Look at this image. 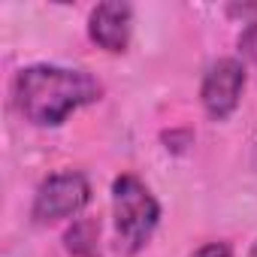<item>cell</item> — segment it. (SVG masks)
I'll list each match as a JSON object with an SVG mask.
<instances>
[{"label": "cell", "mask_w": 257, "mask_h": 257, "mask_svg": "<svg viewBox=\"0 0 257 257\" xmlns=\"http://www.w3.org/2000/svg\"><path fill=\"white\" fill-rule=\"evenodd\" d=\"M91 203V182L79 170H61L40 182L31 206V218L37 224H55L76 218Z\"/></svg>", "instance_id": "3957f363"}, {"label": "cell", "mask_w": 257, "mask_h": 257, "mask_svg": "<svg viewBox=\"0 0 257 257\" xmlns=\"http://www.w3.org/2000/svg\"><path fill=\"white\" fill-rule=\"evenodd\" d=\"M239 52L257 67V19H251V22L245 25V31L239 34Z\"/></svg>", "instance_id": "52a82bcc"}, {"label": "cell", "mask_w": 257, "mask_h": 257, "mask_svg": "<svg viewBox=\"0 0 257 257\" xmlns=\"http://www.w3.org/2000/svg\"><path fill=\"white\" fill-rule=\"evenodd\" d=\"M248 257H257V242H254V248L248 251Z\"/></svg>", "instance_id": "9c48e42d"}, {"label": "cell", "mask_w": 257, "mask_h": 257, "mask_svg": "<svg viewBox=\"0 0 257 257\" xmlns=\"http://www.w3.org/2000/svg\"><path fill=\"white\" fill-rule=\"evenodd\" d=\"M134 34V7L124 0L97 4L88 16V37L97 49L109 55H124Z\"/></svg>", "instance_id": "5b68a950"}, {"label": "cell", "mask_w": 257, "mask_h": 257, "mask_svg": "<svg viewBox=\"0 0 257 257\" xmlns=\"http://www.w3.org/2000/svg\"><path fill=\"white\" fill-rule=\"evenodd\" d=\"M191 257H233V245L230 242H206Z\"/></svg>", "instance_id": "ba28073f"}, {"label": "cell", "mask_w": 257, "mask_h": 257, "mask_svg": "<svg viewBox=\"0 0 257 257\" xmlns=\"http://www.w3.org/2000/svg\"><path fill=\"white\" fill-rule=\"evenodd\" d=\"M64 245L73 257H100V224L94 218H76L64 233Z\"/></svg>", "instance_id": "8992f818"}, {"label": "cell", "mask_w": 257, "mask_h": 257, "mask_svg": "<svg viewBox=\"0 0 257 257\" xmlns=\"http://www.w3.org/2000/svg\"><path fill=\"white\" fill-rule=\"evenodd\" d=\"M112 218L118 251L134 257L152 242L161 224V203L140 176L124 173L112 182Z\"/></svg>", "instance_id": "7a4b0ae2"}, {"label": "cell", "mask_w": 257, "mask_h": 257, "mask_svg": "<svg viewBox=\"0 0 257 257\" xmlns=\"http://www.w3.org/2000/svg\"><path fill=\"white\" fill-rule=\"evenodd\" d=\"M103 97V85L76 67L31 64L13 79V106L34 127H58L76 109L91 106Z\"/></svg>", "instance_id": "6da1fadb"}, {"label": "cell", "mask_w": 257, "mask_h": 257, "mask_svg": "<svg viewBox=\"0 0 257 257\" xmlns=\"http://www.w3.org/2000/svg\"><path fill=\"white\" fill-rule=\"evenodd\" d=\"M245 64L239 58H218L209 64L203 85H200V103L212 121H227L245 91Z\"/></svg>", "instance_id": "277c9868"}]
</instances>
